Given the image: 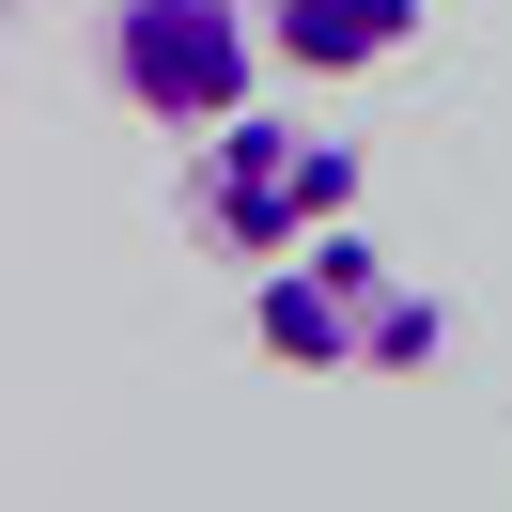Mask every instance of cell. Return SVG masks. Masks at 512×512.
<instances>
[{
  "instance_id": "cell-1",
  "label": "cell",
  "mask_w": 512,
  "mask_h": 512,
  "mask_svg": "<svg viewBox=\"0 0 512 512\" xmlns=\"http://www.w3.org/2000/svg\"><path fill=\"white\" fill-rule=\"evenodd\" d=\"M249 342L280 357V373H435V357H450V311L357 218H326L311 249H280L249 280Z\"/></svg>"
},
{
  "instance_id": "cell-2",
  "label": "cell",
  "mask_w": 512,
  "mask_h": 512,
  "mask_svg": "<svg viewBox=\"0 0 512 512\" xmlns=\"http://www.w3.org/2000/svg\"><path fill=\"white\" fill-rule=\"evenodd\" d=\"M187 218L218 233L233 264H280V249H311L326 218H357V140H326V125H280V109H233V125H202Z\"/></svg>"
},
{
  "instance_id": "cell-3",
  "label": "cell",
  "mask_w": 512,
  "mask_h": 512,
  "mask_svg": "<svg viewBox=\"0 0 512 512\" xmlns=\"http://www.w3.org/2000/svg\"><path fill=\"white\" fill-rule=\"evenodd\" d=\"M94 47H109V94H125L140 125L202 140V125H233V109H249L264 16H249V0H109Z\"/></svg>"
},
{
  "instance_id": "cell-4",
  "label": "cell",
  "mask_w": 512,
  "mask_h": 512,
  "mask_svg": "<svg viewBox=\"0 0 512 512\" xmlns=\"http://www.w3.org/2000/svg\"><path fill=\"white\" fill-rule=\"evenodd\" d=\"M249 16H264V63H295V78H373L419 32V0H249Z\"/></svg>"
}]
</instances>
